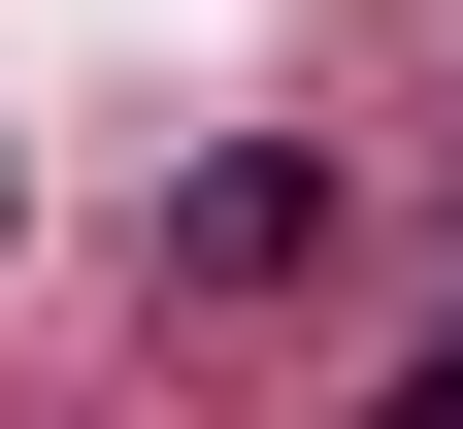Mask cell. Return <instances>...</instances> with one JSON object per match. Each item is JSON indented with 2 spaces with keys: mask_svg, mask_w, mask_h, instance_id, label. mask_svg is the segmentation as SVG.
Segmentation results:
<instances>
[{
  "mask_svg": "<svg viewBox=\"0 0 463 429\" xmlns=\"http://www.w3.org/2000/svg\"><path fill=\"white\" fill-rule=\"evenodd\" d=\"M397 429H463V363H397Z\"/></svg>",
  "mask_w": 463,
  "mask_h": 429,
  "instance_id": "6da1fadb",
  "label": "cell"
}]
</instances>
